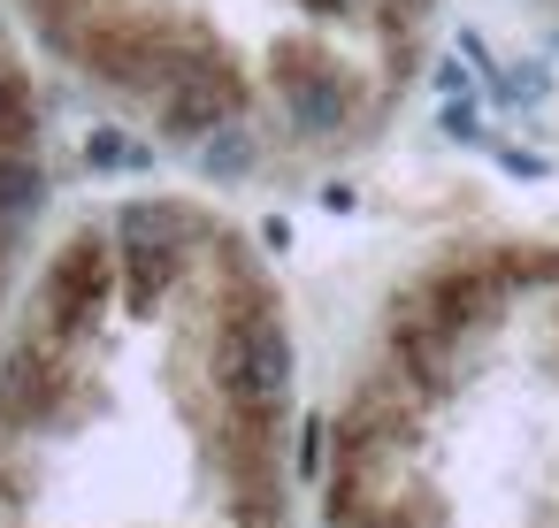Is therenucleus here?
<instances>
[{
  "mask_svg": "<svg viewBox=\"0 0 559 528\" xmlns=\"http://www.w3.org/2000/svg\"><path fill=\"white\" fill-rule=\"evenodd\" d=\"M55 406H62V368H55L47 329L9 337V352H0V429L24 436V429H39Z\"/></svg>",
  "mask_w": 559,
  "mask_h": 528,
  "instance_id": "obj_1",
  "label": "nucleus"
},
{
  "mask_svg": "<svg viewBox=\"0 0 559 528\" xmlns=\"http://www.w3.org/2000/svg\"><path fill=\"white\" fill-rule=\"evenodd\" d=\"M322 467H330V421L307 413L299 421V475H322Z\"/></svg>",
  "mask_w": 559,
  "mask_h": 528,
  "instance_id": "obj_2",
  "label": "nucleus"
}]
</instances>
